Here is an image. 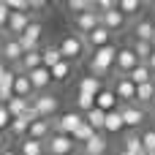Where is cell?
Segmentation results:
<instances>
[{
  "mask_svg": "<svg viewBox=\"0 0 155 155\" xmlns=\"http://www.w3.org/2000/svg\"><path fill=\"white\" fill-rule=\"evenodd\" d=\"M117 52H120V49H117L114 44H109V46H104V49H95V52H93V60H90V76H95V79L109 76V74L114 71Z\"/></svg>",
  "mask_w": 155,
  "mask_h": 155,
  "instance_id": "6da1fadb",
  "label": "cell"
},
{
  "mask_svg": "<svg viewBox=\"0 0 155 155\" xmlns=\"http://www.w3.org/2000/svg\"><path fill=\"white\" fill-rule=\"evenodd\" d=\"M57 46H60V52H63V60H68V63H79V60L84 57V52L90 49V46H87V38L79 35V33H68Z\"/></svg>",
  "mask_w": 155,
  "mask_h": 155,
  "instance_id": "7a4b0ae2",
  "label": "cell"
},
{
  "mask_svg": "<svg viewBox=\"0 0 155 155\" xmlns=\"http://www.w3.org/2000/svg\"><path fill=\"white\" fill-rule=\"evenodd\" d=\"M57 106H60L57 95H49V93H44V95H35V98H33V112L38 114V120H54V114H57Z\"/></svg>",
  "mask_w": 155,
  "mask_h": 155,
  "instance_id": "3957f363",
  "label": "cell"
},
{
  "mask_svg": "<svg viewBox=\"0 0 155 155\" xmlns=\"http://www.w3.org/2000/svg\"><path fill=\"white\" fill-rule=\"evenodd\" d=\"M74 27H76V33L79 35H90L93 30H98L101 27V11L98 8H90L87 14H79V16H74Z\"/></svg>",
  "mask_w": 155,
  "mask_h": 155,
  "instance_id": "277c9868",
  "label": "cell"
},
{
  "mask_svg": "<svg viewBox=\"0 0 155 155\" xmlns=\"http://www.w3.org/2000/svg\"><path fill=\"white\" fill-rule=\"evenodd\" d=\"M22 57H25V49H22L19 38L5 35V41L0 44V60H5V63L14 68V65H19V63H22Z\"/></svg>",
  "mask_w": 155,
  "mask_h": 155,
  "instance_id": "5b68a950",
  "label": "cell"
},
{
  "mask_svg": "<svg viewBox=\"0 0 155 155\" xmlns=\"http://www.w3.org/2000/svg\"><path fill=\"white\" fill-rule=\"evenodd\" d=\"M136 65H142V60L136 57V52H134L131 46H120L117 63H114V74H117V76H128Z\"/></svg>",
  "mask_w": 155,
  "mask_h": 155,
  "instance_id": "8992f818",
  "label": "cell"
},
{
  "mask_svg": "<svg viewBox=\"0 0 155 155\" xmlns=\"http://www.w3.org/2000/svg\"><path fill=\"white\" fill-rule=\"evenodd\" d=\"M114 95H117V101L125 106V104H136V84L128 79V76H117L114 74Z\"/></svg>",
  "mask_w": 155,
  "mask_h": 155,
  "instance_id": "52a82bcc",
  "label": "cell"
},
{
  "mask_svg": "<svg viewBox=\"0 0 155 155\" xmlns=\"http://www.w3.org/2000/svg\"><path fill=\"white\" fill-rule=\"evenodd\" d=\"M84 123V114L79 112H65L60 117H54V134H65V136H74V131Z\"/></svg>",
  "mask_w": 155,
  "mask_h": 155,
  "instance_id": "ba28073f",
  "label": "cell"
},
{
  "mask_svg": "<svg viewBox=\"0 0 155 155\" xmlns=\"http://www.w3.org/2000/svg\"><path fill=\"white\" fill-rule=\"evenodd\" d=\"M74 144H76V142H74L71 136H65V134H52V139L46 142V155H71V153H76Z\"/></svg>",
  "mask_w": 155,
  "mask_h": 155,
  "instance_id": "9c48e42d",
  "label": "cell"
},
{
  "mask_svg": "<svg viewBox=\"0 0 155 155\" xmlns=\"http://www.w3.org/2000/svg\"><path fill=\"white\" fill-rule=\"evenodd\" d=\"M101 25L114 35V33H120V30L128 27V16H125L120 8H112V11H104V14H101Z\"/></svg>",
  "mask_w": 155,
  "mask_h": 155,
  "instance_id": "30bf717a",
  "label": "cell"
},
{
  "mask_svg": "<svg viewBox=\"0 0 155 155\" xmlns=\"http://www.w3.org/2000/svg\"><path fill=\"white\" fill-rule=\"evenodd\" d=\"M41 35H44L41 22H33V25L25 30V35H19V44H22L25 54H27V52H38V41H41Z\"/></svg>",
  "mask_w": 155,
  "mask_h": 155,
  "instance_id": "8fae6325",
  "label": "cell"
},
{
  "mask_svg": "<svg viewBox=\"0 0 155 155\" xmlns=\"http://www.w3.org/2000/svg\"><path fill=\"white\" fill-rule=\"evenodd\" d=\"M27 76H30V84H33L35 95H44V93H46V87L54 82V79H52V71H49V68H44V65H41V68H35V71H30Z\"/></svg>",
  "mask_w": 155,
  "mask_h": 155,
  "instance_id": "7c38bea8",
  "label": "cell"
},
{
  "mask_svg": "<svg viewBox=\"0 0 155 155\" xmlns=\"http://www.w3.org/2000/svg\"><path fill=\"white\" fill-rule=\"evenodd\" d=\"M120 112H123V120H125V128H139L142 123H144V109L139 106V104H125V106H120Z\"/></svg>",
  "mask_w": 155,
  "mask_h": 155,
  "instance_id": "4fadbf2b",
  "label": "cell"
},
{
  "mask_svg": "<svg viewBox=\"0 0 155 155\" xmlns=\"http://www.w3.org/2000/svg\"><path fill=\"white\" fill-rule=\"evenodd\" d=\"M27 139L46 144V142L52 139V120H35V123L30 125V131H27Z\"/></svg>",
  "mask_w": 155,
  "mask_h": 155,
  "instance_id": "5bb4252c",
  "label": "cell"
},
{
  "mask_svg": "<svg viewBox=\"0 0 155 155\" xmlns=\"http://www.w3.org/2000/svg\"><path fill=\"white\" fill-rule=\"evenodd\" d=\"M14 98H27V101L33 104L35 90H33V84H30V76H27V74H16V82H14Z\"/></svg>",
  "mask_w": 155,
  "mask_h": 155,
  "instance_id": "9a60e30c",
  "label": "cell"
},
{
  "mask_svg": "<svg viewBox=\"0 0 155 155\" xmlns=\"http://www.w3.org/2000/svg\"><path fill=\"white\" fill-rule=\"evenodd\" d=\"M106 150H109L106 134H95L87 144H82V155H106Z\"/></svg>",
  "mask_w": 155,
  "mask_h": 155,
  "instance_id": "2e32d148",
  "label": "cell"
},
{
  "mask_svg": "<svg viewBox=\"0 0 155 155\" xmlns=\"http://www.w3.org/2000/svg\"><path fill=\"white\" fill-rule=\"evenodd\" d=\"M117 104H120V101H117L114 90H109V87H104V90L95 95V106H98L101 112H106V114H109V112H114V109H120Z\"/></svg>",
  "mask_w": 155,
  "mask_h": 155,
  "instance_id": "e0dca14e",
  "label": "cell"
},
{
  "mask_svg": "<svg viewBox=\"0 0 155 155\" xmlns=\"http://www.w3.org/2000/svg\"><path fill=\"white\" fill-rule=\"evenodd\" d=\"M153 35H155V22L153 19H139L134 25V41H150L153 44Z\"/></svg>",
  "mask_w": 155,
  "mask_h": 155,
  "instance_id": "ac0fdd59",
  "label": "cell"
},
{
  "mask_svg": "<svg viewBox=\"0 0 155 155\" xmlns=\"http://www.w3.org/2000/svg\"><path fill=\"white\" fill-rule=\"evenodd\" d=\"M109 44H112V33H109L104 25L87 35V46H90V49H104V46H109Z\"/></svg>",
  "mask_w": 155,
  "mask_h": 155,
  "instance_id": "d6986e66",
  "label": "cell"
},
{
  "mask_svg": "<svg viewBox=\"0 0 155 155\" xmlns=\"http://www.w3.org/2000/svg\"><path fill=\"white\" fill-rule=\"evenodd\" d=\"M14 82H16V74H14V71H8V74L0 79V104H3V106H8V104L14 101Z\"/></svg>",
  "mask_w": 155,
  "mask_h": 155,
  "instance_id": "ffe728a7",
  "label": "cell"
},
{
  "mask_svg": "<svg viewBox=\"0 0 155 155\" xmlns=\"http://www.w3.org/2000/svg\"><path fill=\"white\" fill-rule=\"evenodd\" d=\"M128 79H131L136 87H142V84H150V82H155V76H153V71H150V65H147V63L136 65V68L128 74Z\"/></svg>",
  "mask_w": 155,
  "mask_h": 155,
  "instance_id": "44dd1931",
  "label": "cell"
},
{
  "mask_svg": "<svg viewBox=\"0 0 155 155\" xmlns=\"http://www.w3.org/2000/svg\"><path fill=\"white\" fill-rule=\"evenodd\" d=\"M123 128H125V120H123V112H120V109L109 112V114H106V125H104V134L114 136V134H120Z\"/></svg>",
  "mask_w": 155,
  "mask_h": 155,
  "instance_id": "7402d4cb",
  "label": "cell"
},
{
  "mask_svg": "<svg viewBox=\"0 0 155 155\" xmlns=\"http://www.w3.org/2000/svg\"><path fill=\"white\" fill-rule=\"evenodd\" d=\"M120 155H147L144 144H142V136L131 134V136L123 142V150H120Z\"/></svg>",
  "mask_w": 155,
  "mask_h": 155,
  "instance_id": "603a6c76",
  "label": "cell"
},
{
  "mask_svg": "<svg viewBox=\"0 0 155 155\" xmlns=\"http://www.w3.org/2000/svg\"><path fill=\"white\" fill-rule=\"evenodd\" d=\"M41 54H44V68H54V65H60L63 63V52H60V46H46V49H41Z\"/></svg>",
  "mask_w": 155,
  "mask_h": 155,
  "instance_id": "cb8c5ba5",
  "label": "cell"
},
{
  "mask_svg": "<svg viewBox=\"0 0 155 155\" xmlns=\"http://www.w3.org/2000/svg\"><path fill=\"white\" fill-rule=\"evenodd\" d=\"M30 109H33V104H30L27 98H14V101L8 104V114H11V120H16V117H25Z\"/></svg>",
  "mask_w": 155,
  "mask_h": 155,
  "instance_id": "d4e9b609",
  "label": "cell"
},
{
  "mask_svg": "<svg viewBox=\"0 0 155 155\" xmlns=\"http://www.w3.org/2000/svg\"><path fill=\"white\" fill-rule=\"evenodd\" d=\"M19 155H46V144L33 142V139H22L19 142Z\"/></svg>",
  "mask_w": 155,
  "mask_h": 155,
  "instance_id": "484cf974",
  "label": "cell"
},
{
  "mask_svg": "<svg viewBox=\"0 0 155 155\" xmlns=\"http://www.w3.org/2000/svg\"><path fill=\"white\" fill-rule=\"evenodd\" d=\"M153 98H155V82L136 87V104L139 106H153Z\"/></svg>",
  "mask_w": 155,
  "mask_h": 155,
  "instance_id": "4316f807",
  "label": "cell"
},
{
  "mask_svg": "<svg viewBox=\"0 0 155 155\" xmlns=\"http://www.w3.org/2000/svg\"><path fill=\"white\" fill-rule=\"evenodd\" d=\"M84 123H87V125H93L98 134H104V125H106V112H101V109L95 106L93 112H87V114H84Z\"/></svg>",
  "mask_w": 155,
  "mask_h": 155,
  "instance_id": "83f0119b",
  "label": "cell"
},
{
  "mask_svg": "<svg viewBox=\"0 0 155 155\" xmlns=\"http://www.w3.org/2000/svg\"><path fill=\"white\" fill-rule=\"evenodd\" d=\"M104 87H101V79H95V76H82V82H79V93H84V95H98Z\"/></svg>",
  "mask_w": 155,
  "mask_h": 155,
  "instance_id": "f1b7e54d",
  "label": "cell"
},
{
  "mask_svg": "<svg viewBox=\"0 0 155 155\" xmlns=\"http://www.w3.org/2000/svg\"><path fill=\"white\" fill-rule=\"evenodd\" d=\"M131 49L136 52V57H139L142 63H147V60L155 54V46L150 44V41H134V44H131Z\"/></svg>",
  "mask_w": 155,
  "mask_h": 155,
  "instance_id": "f546056e",
  "label": "cell"
},
{
  "mask_svg": "<svg viewBox=\"0 0 155 155\" xmlns=\"http://www.w3.org/2000/svg\"><path fill=\"white\" fill-rule=\"evenodd\" d=\"M95 134H98V131H95L93 125H87V123H82V125H79V128L74 131V136H71V139H74V142H79V144H87V142H90V139H93Z\"/></svg>",
  "mask_w": 155,
  "mask_h": 155,
  "instance_id": "4dcf8cb0",
  "label": "cell"
},
{
  "mask_svg": "<svg viewBox=\"0 0 155 155\" xmlns=\"http://www.w3.org/2000/svg\"><path fill=\"white\" fill-rule=\"evenodd\" d=\"M117 8H120L125 16H139L142 3H139V0H117Z\"/></svg>",
  "mask_w": 155,
  "mask_h": 155,
  "instance_id": "1f68e13d",
  "label": "cell"
},
{
  "mask_svg": "<svg viewBox=\"0 0 155 155\" xmlns=\"http://www.w3.org/2000/svg\"><path fill=\"white\" fill-rule=\"evenodd\" d=\"M71 68H74V63L63 60L60 65H54V68H52V79H54V82H65V79L71 76Z\"/></svg>",
  "mask_w": 155,
  "mask_h": 155,
  "instance_id": "d6a6232c",
  "label": "cell"
},
{
  "mask_svg": "<svg viewBox=\"0 0 155 155\" xmlns=\"http://www.w3.org/2000/svg\"><path fill=\"white\" fill-rule=\"evenodd\" d=\"M65 5H68V11H74L76 16H79V14H87L90 8H95V3H93V0H68Z\"/></svg>",
  "mask_w": 155,
  "mask_h": 155,
  "instance_id": "836d02e7",
  "label": "cell"
},
{
  "mask_svg": "<svg viewBox=\"0 0 155 155\" xmlns=\"http://www.w3.org/2000/svg\"><path fill=\"white\" fill-rule=\"evenodd\" d=\"M76 106L82 109V114L93 112V109H95V95H84V93H79V95H76Z\"/></svg>",
  "mask_w": 155,
  "mask_h": 155,
  "instance_id": "e575fe53",
  "label": "cell"
},
{
  "mask_svg": "<svg viewBox=\"0 0 155 155\" xmlns=\"http://www.w3.org/2000/svg\"><path fill=\"white\" fill-rule=\"evenodd\" d=\"M142 144H144L147 155H155V128H147L142 134Z\"/></svg>",
  "mask_w": 155,
  "mask_h": 155,
  "instance_id": "d590c367",
  "label": "cell"
},
{
  "mask_svg": "<svg viewBox=\"0 0 155 155\" xmlns=\"http://www.w3.org/2000/svg\"><path fill=\"white\" fill-rule=\"evenodd\" d=\"M8 19H11V8H8V3L3 0V3H0V33L8 30Z\"/></svg>",
  "mask_w": 155,
  "mask_h": 155,
  "instance_id": "8d00e7d4",
  "label": "cell"
},
{
  "mask_svg": "<svg viewBox=\"0 0 155 155\" xmlns=\"http://www.w3.org/2000/svg\"><path fill=\"white\" fill-rule=\"evenodd\" d=\"M11 11H27L30 8V0H5Z\"/></svg>",
  "mask_w": 155,
  "mask_h": 155,
  "instance_id": "74e56055",
  "label": "cell"
},
{
  "mask_svg": "<svg viewBox=\"0 0 155 155\" xmlns=\"http://www.w3.org/2000/svg\"><path fill=\"white\" fill-rule=\"evenodd\" d=\"M3 128H11V114H8V106L0 104V131Z\"/></svg>",
  "mask_w": 155,
  "mask_h": 155,
  "instance_id": "f35d334b",
  "label": "cell"
},
{
  "mask_svg": "<svg viewBox=\"0 0 155 155\" xmlns=\"http://www.w3.org/2000/svg\"><path fill=\"white\" fill-rule=\"evenodd\" d=\"M8 71H11V68H8V63H5V60H0V79H3Z\"/></svg>",
  "mask_w": 155,
  "mask_h": 155,
  "instance_id": "ab89813d",
  "label": "cell"
},
{
  "mask_svg": "<svg viewBox=\"0 0 155 155\" xmlns=\"http://www.w3.org/2000/svg\"><path fill=\"white\" fill-rule=\"evenodd\" d=\"M30 8H46L44 0H30Z\"/></svg>",
  "mask_w": 155,
  "mask_h": 155,
  "instance_id": "60d3db41",
  "label": "cell"
},
{
  "mask_svg": "<svg viewBox=\"0 0 155 155\" xmlns=\"http://www.w3.org/2000/svg\"><path fill=\"white\" fill-rule=\"evenodd\" d=\"M0 155H19L16 150H11V147H5V150H0Z\"/></svg>",
  "mask_w": 155,
  "mask_h": 155,
  "instance_id": "b9f144b4",
  "label": "cell"
},
{
  "mask_svg": "<svg viewBox=\"0 0 155 155\" xmlns=\"http://www.w3.org/2000/svg\"><path fill=\"white\" fill-rule=\"evenodd\" d=\"M147 65H150V71H153V76H155V54L150 57V60H147Z\"/></svg>",
  "mask_w": 155,
  "mask_h": 155,
  "instance_id": "7bdbcfd3",
  "label": "cell"
},
{
  "mask_svg": "<svg viewBox=\"0 0 155 155\" xmlns=\"http://www.w3.org/2000/svg\"><path fill=\"white\" fill-rule=\"evenodd\" d=\"M8 147V142H5V136H3V131H0V150H5Z\"/></svg>",
  "mask_w": 155,
  "mask_h": 155,
  "instance_id": "ee69618b",
  "label": "cell"
},
{
  "mask_svg": "<svg viewBox=\"0 0 155 155\" xmlns=\"http://www.w3.org/2000/svg\"><path fill=\"white\" fill-rule=\"evenodd\" d=\"M71 155H82V153H79V150H76V153H71Z\"/></svg>",
  "mask_w": 155,
  "mask_h": 155,
  "instance_id": "f6af8a7d",
  "label": "cell"
},
{
  "mask_svg": "<svg viewBox=\"0 0 155 155\" xmlns=\"http://www.w3.org/2000/svg\"><path fill=\"white\" fill-rule=\"evenodd\" d=\"M153 109H155V98H153Z\"/></svg>",
  "mask_w": 155,
  "mask_h": 155,
  "instance_id": "bcb514c9",
  "label": "cell"
}]
</instances>
